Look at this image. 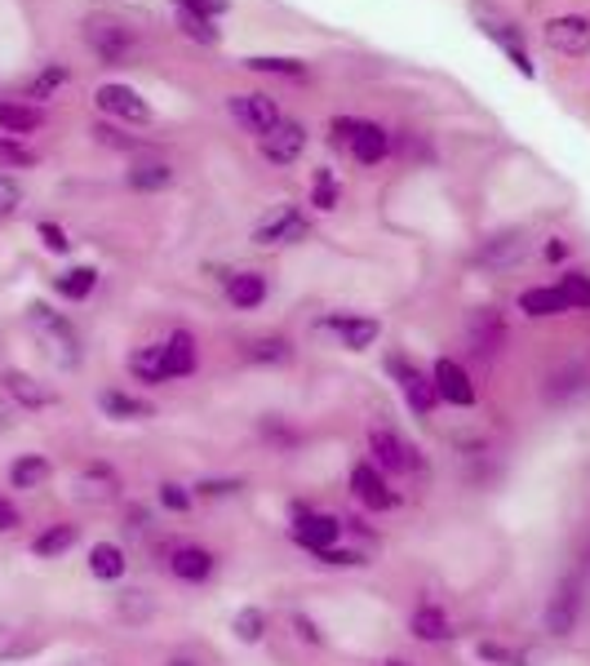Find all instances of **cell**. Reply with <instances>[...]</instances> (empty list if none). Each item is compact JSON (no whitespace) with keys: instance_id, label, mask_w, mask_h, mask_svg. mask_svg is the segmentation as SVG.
I'll return each instance as SVG.
<instances>
[{"instance_id":"obj_18","label":"cell","mask_w":590,"mask_h":666,"mask_svg":"<svg viewBox=\"0 0 590 666\" xmlns=\"http://www.w3.org/2000/svg\"><path fill=\"white\" fill-rule=\"evenodd\" d=\"M328 329H333L337 338H343V347H351V352L373 347L378 333H382V324H378V320H365V315H333Z\"/></svg>"},{"instance_id":"obj_45","label":"cell","mask_w":590,"mask_h":666,"mask_svg":"<svg viewBox=\"0 0 590 666\" xmlns=\"http://www.w3.org/2000/svg\"><path fill=\"white\" fill-rule=\"evenodd\" d=\"M41 240L54 249V254H67V249H71L67 231H62V227H54V222H41Z\"/></svg>"},{"instance_id":"obj_7","label":"cell","mask_w":590,"mask_h":666,"mask_svg":"<svg viewBox=\"0 0 590 666\" xmlns=\"http://www.w3.org/2000/svg\"><path fill=\"white\" fill-rule=\"evenodd\" d=\"M94 99H99V107H103L107 116H116V120H129V125H147V120H151V107H147L142 94L129 90V85H103Z\"/></svg>"},{"instance_id":"obj_21","label":"cell","mask_w":590,"mask_h":666,"mask_svg":"<svg viewBox=\"0 0 590 666\" xmlns=\"http://www.w3.org/2000/svg\"><path fill=\"white\" fill-rule=\"evenodd\" d=\"M227 298H231V307H240V311L263 307V298H267V276H258V272L231 276V280H227Z\"/></svg>"},{"instance_id":"obj_36","label":"cell","mask_w":590,"mask_h":666,"mask_svg":"<svg viewBox=\"0 0 590 666\" xmlns=\"http://www.w3.org/2000/svg\"><path fill=\"white\" fill-rule=\"evenodd\" d=\"M231 627H235V635H240L244 644H258L263 631H267V613H263V609H240Z\"/></svg>"},{"instance_id":"obj_38","label":"cell","mask_w":590,"mask_h":666,"mask_svg":"<svg viewBox=\"0 0 590 666\" xmlns=\"http://www.w3.org/2000/svg\"><path fill=\"white\" fill-rule=\"evenodd\" d=\"M58 85H67V67L54 62V67H45V71L32 80V85H27V99H49Z\"/></svg>"},{"instance_id":"obj_4","label":"cell","mask_w":590,"mask_h":666,"mask_svg":"<svg viewBox=\"0 0 590 666\" xmlns=\"http://www.w3.org/2000/svg\"><path fill=\"white\" fill-rule=\"evenodd\" d=\"M231 116L248 129V134H258V138H267L285 116H280V107H276V99H267V94H235L231 99Z\"/></svg>"},{"instance_id":"obj_6","label":"cell","mask_w":590,"mask_h":666,"mask_svg":"<svg viewBox=\"0 0 590 666\" xmlns=\"http://www.w3.org/2000/svg\"><path fill=\"white\" fill-rule=\"evenodd\" d=\"M546 45H551L555 54H568V58L590 54V19H581V14L551 19V23H546Z\"/></svg>"},{"instance_id":"obj_14","label":"cell","mask_w":590,"mask_h":666,"mask_svg":"<svg viewBox=\"0 0 590 666\" xmlns=\"http://www.w3.org/2000/svg\"><path fill=\"white\" fill-rule=\"evenodd\" d=\"M76 493L84 497V503H112V497L120 493V480H116L112 467L94 462V467H84V471L76 475Z\"/></svg>"},{"instance_id":"obj_46","label":"cell","mask_w":590,"mask_h":666,"mask_svg":"<svg viewBox=\"0 0 590 666\" xmlns=\"http://www.w3.org/2000/svg\"><path fill=\"white\" fill-rule=\"evenodd\" d=\"M174 5H192V10H200L205 19H218V14H227L231 0H174Z\"/></svg>"},{"instance_id":"obj_27","label":"cell","mask_w":590,"mask_h":666,"mask_svg":"<svg viewBox=\"0 0 590 666\" xmlns=\"http://www.w3.org/2000/svg\"><path fill=\"white\" fill-rule=\"evenodd\" d=\"M125 569H129V560H125V551H120L116 542H99V547L90 551V573H94V577L116 582V577H125Z\"/></svg>"},{"instance_id":"obj_35","label":"cell","mask_w":590,"mask_h":666,"mask_svg":"<svg viewBox=\"0 0 590 666\" xmlns=\"http://www.w3.org/2000/svg\"><path fill=\"white\" fill-rule=\"evenodd\" d=\"M67 547H76V525H54V529H45V533L32 542V551H36L41 560H54V555H62Z\"/></svg>"},{"instance_id":"obj_15","label":"cell","mask_w":590,"mask_h":666,"mask_svg":"<svg viewBox=\"0 0 590 666\" xmlns=\"http://www.w3.org/2000/svg\"><path fill=\"white\" fill-rule=\"evenodd\" d=\"M0 382H5V391L23 404V409H49V404H58V391L54 387H45V382H36L32 374H19V369H10L5 378H0Z\"/></svg>"},{"instance_id":"obj_33","label":"cell","mask_w":590,"mask_h":666,"mask_svg":"<svg viewBox=\"0 0 590 666\" xmlns=\"http://www.w3.org/2000/svg\"><path fill=\"white\" fill-rule=\"evenodd\" d=\"M0 129L5 134H32V129H41V112L23 107V103H0Z\"/></svg>"},{"instance_id":"obj_49","label":"cell","mask_w":590,"mask_h":666,"mask_svg":"<svg viewBox=\"0 0 590 666\" xmlns=\"http://www.w3.org/2000/svg\"><path fill=\"white\" fill-rule=\"evenodd\" d=\"M10 529H19V507L0 497V533H10Z\"/></svg>"},{"instance_id":"obj_22","label":"cell","mask_w":590,"mask_h":666,"mask_svg":"<svg viewBox=\"0 0 590 666\" xmlns=\"http://www.w3.org/2000/svg\"><path fill=\"white\" fill-rule=\"evenodd\" d=\"M169 569H174V577H183V582H205L213 573V555L205 547H178L174 560H169Z\"/></svg>"},{"instance_id":"obj_29","label":"cell","mask_w":590,"mask_h":666,"mask_svg":"<svg viewBox=\"0 0 590 666\" xmlns=\"http://www.w3.org/2000/svg\"><path fill=\"white\" fill-rule=\"evenodd\" d=\"M169 183H174V170L160 160H147V164H134L129 170V187L134 192H164Z\"/></svg>"},{"instance_id":"obj_37","label":"cell","mask_w":590,"mask_h":666,"mask_svg":"<svg viewBox=\"0 0 590 666\" xmlns=\"http://www.w3.org/2000/svg\"><path fill=\"white\" fill-rule=\"evenodd\" d=\"M559 294H564V302H568V311H572V307H590V276L568 272V276L559 280Z\"/></svg>"},{"instance_id":"obj_17","label":"cell","mask_w":590,"mask_h":666,"mask_svg":"<svg viewBox=\"0 0 590 666\" xmlns=\"http://www.w3.org/2000/svg\"><path fill=\"white\" fill-rule=\"evenodd\" d=\"M577 605H581V596H577V582L568 577L564 587L555 592L551 609H546V631H551V635H572V627H577Z\"/></svg>"},{"instance_id":"obj_31","label":"cell","mask_w":590,"mask_h":666,"mask_svg":"<svg viewBox=\"0 0 590 666\" xmlns=\"http://www.w3.org/2000/svg\"><path fill=\"white\" fill-rule=\"evenodd\" d=\"M413 635H417V640H427V644H436V640H444V635H449V618H444L436 605H421V609L413 613Z\"/></svg>"},{"instance_id":"obj_42","label":"cell","mask_w":590,"mask_h":666,"mask_svg":"<svg viewBox=\"0 0 590 666\" xmlns=\"http://www.w3.org/2000/svg\"><path fill=\"white\" fill-rule=\"evenodd\" d=\"M160 503H164L169 512H187V507H192V493H187L183 484L169 480V484H160Z\"/></svg>"},{"instance_id":"obj_9","label":"cell","mask_w":590,"mask_h":666,"mask_svg":"<svg viewBox=\"0 0 590 666\" xmlns=\"http://www.w3.org/2000/svg\"><path fill=\"white\" fill-rule=\"evenodd\" d=\"M302 151H306V129H302L298 120H280V125L263 138V156H267L271 164H293Z\"/></svg>"},{"instance_id":"obj_43","label":"cell","mask_w":590,"mask_h":666,"mask_svg":"<svg viewBox=\"0 0 590 666\" xmlns=\"http://www.w3.org/2000/svg\"><path fill=\"white\" fill-rule=\"evenodd\" d=\"M19 200H23V187L10 174H0V218H10L19 209Z\"/></svg>"},{"instance_id":"obj_20","label":"cell","mask_w":590,"mask_h":666,"mask_svg":"<svg viewBox=\"0 0 590 666\" xmlns=\"http://www.w3.org/2000/svg\"><path fill=\"white\" fill-rule=\"evenodd\" d=\"M479 259H484V267H511V263H520L524 259V231H501V236L484 240Z\"/></svg>"},{"instance_id":"obj_28","label":"cell","mask_w":590,"mask_h":666,"mask_svg":"<svg viewBox=\"0 0 590 666\" xmlns=\"http://www.w3.org/2000/svg\"><path fill=\"white\" fill-rule=\"evenodd\" d=\"M36 648H41V640H32L23 627L0 622V662H23V657H32Z\"/></svg>"},{"instance_id":"obj_39","label":"cell","mask_w":590,"mask_h":666,"mask_svg":"<svg viewBox=\"0 0 590 666\" xmlns=\"http://www.w3.org/2000/svg\"><path fill=\"white\" fill-rule=\"evenodd\" d=\"M0 164H23L27 170V164H36V151L23 147L14 134H0Z\"/></svg>"},{"instance_id":"obj_48","label":"cell","mask_w":590,"mask_h":666,"mask_svg":"<svg viewBox=\"0 0 590 666\" xmlns=\"http://www.w3.org/2000/svg\"><path fill=\"white\" fill-rule=\"evenodd\" d=\"M320 560H324V564H365V555H360V551H337V547L320 551Z\"/></svg>"},{"instance_id":"obj_16","label":"cell","mask_w":590,"mask_h":666,"mask_svg":"<svg viewBox=\"0 0 590 666\" xmlns=\"http://www.w3.org/2000/svg\"><path fill=\"white\" fill-rule=\"evenodd\" d=\"M293 538L306 547V551H328L337 538H343V520H333V516H302L298 520V529H293Z\"/></svg>"},{"instance_id":"obj_32","label":"cell","mask_w":590,"mask_h":666,"mask_svg":"<svg viewBox=\"0 0 590 666\" xmlns=\"http://www.w3.org/2000/svg\"><path fill=\"white\" fill-rule=\"evenodd\" d=\"M94 285H99V272H94V267H71V272H62V276H58V294H62V298H71V302L90 298V294H94Z\"/></svg>"},{"instance_id":"obj_50","label":"cell","mask_w":590,"mask_h":666,"mask_svg":"<svg viewBox=\"0 0 590 666\" xmlns=\"http://www.w3.org/2000/svg\"><path fill=\"white\" fill-rule=\"evenodd\" d=\"M293 627H298V635H302V640L320 644V631H315V622H311V618H293Z\"/></svg>"},{"instance_id":"obj_47","label":"cell","mask_w":590,"mask_h":666,"mask_svg":"<svg viewBox=\"0 0 590 666\" xmlns=\"http://www.w3.org/2000/svg\"><path fill=\"white\" fill-rule=\"evenodd\" d=\"M196 489H200V497H227L240 489V480H200Z\"/></svg>"},{"instance_id":"obj_24","label":"cell","mask_w":590,"mask_h":666,"mask_svg":"<svg viewBox=\"0 0 590 666\" xmlns=\"http://www.w3.org/2000/svg\"><path fill=\"white\" fill-rule=\"evenodd\" d=\"M99 404H103L107 418H116V423L151 418V404H147V400H138V395H129V391H103V395H99Z\"/></svg>"},{"instance_id":"obj_30","label":"cell","mask_w":590,"mask_h":666,"mask_svg":"<svg viewBox=\"0 0 590 666\" xmlns=\"http://www.w3.org/2000/svg\"><path fill=\"white\" fill-rule=\"evenodd\" d=\"M49 480V462L41 453H23L14 467H10V484L14 489H41Z\"/></svg>"},{"instance_id":"obj_1","label":"cell","mask_w":590,"mask_h":666,"mask_svg":"<svg viewBox=\"0 0 590 666\" xmlns=\"http://www.w3.org/2000/svg\"><path fill=\"white\" fill-rule=\"evenodd\" d=\"M32 329H36V338L49 347V356H54L58 365H67V369H71V365L80 360L76 329H71V324H67L58 311H49L45 302H36V307H32Z\"/></svg>"},{"instance_id":"obj_34","label":"cell","mask_w":590,"mask_h":666,"mask_svg":"<svg viewBox=\"0 0 590 666\" xmlns=\"http://www.w3.org/2000/svg\"><path fill=\"white\" fill-rule=\"evenodd\" d=\"M178 10V27L192 36V41H200V45H218V27H213V19H205L200 10H192V5H174Z\"/></svg>"},{"instance_id":"obj_19","label":"cell","mask_w":590,"mask_h":666,"mask_svg":"<svg viewBox=\"0 0 590 666\" xmlns=\"http://www.w3.org/2000/svg\"><path fill=\"white\" fill-rule=\"evenodd\" d=\"M479 27H484V32H488L506 54H511V62H516L524 76H533V58H529V49H524V36H520L511 23H497V19H488V14H484V19H479Z\"/></svg>"},{"instance_id":"obj_8","label":"cell","mask_w":590,"mask_h":666,"mask_svg":"<svg viewBox=\"0 0 590 666\" xmlns=\"http://www.w3.org/2000/svg\"><path fill=\"white\" fill-rule=\"evenodd\" d=\"M386 369L400 378V391H404V400H408L417 413H431V409H436V400H440V395H436V382H431L427 374H417V369H413V365H404L400 356H391V360H386Z\"/></svg>"},{"instance_id":"obj_13","label":"cell","mask_w":590,"mask_h":666,"mask_svg":"<svg viewBox=\"0 0 590 666\" xmlns=\"http://www.w3.org/2000/svg\"><path fill=\"white\" fill-rule=\"evenodd\" d=\"M160 347H164V374H169V378H187V374H196V338H192L187 329H174Z\"/></svg>"},{"instance_id":"obj_51","label":"cell","mask_w":590,"mask_h":666,"mask_svg":"<svg viewBox=\"0 0 590 666\" xmlns=\"http://www.w3.org/2000/svg\"><path fill=\"white\" fill-rule=\"evenodd\" d=\"M546 259H551V263H564V259H568V244H564V240H551V244H546Z\"/></svg>"},{"instance_id":"obj_3","label":"cell","mask_w":590,"mask_h":666,"mask_svg":"<svg viewBox=\"0 0 590 666\" xmlns=\"http://www.w3.org/2000/svg\"><path fill=\"white\" fill-rule=\"evenodd\" d=\"M333 134L351 142V156L360 164H378L386 151H391V138L382 125H369V120H333Z\"/></svg>"},{"instance_id":"obj_44","label":"cell","mask_w":590,"mask_h":666,"mask_svg":"<svg viewBox=\"0 0 590 666\" xmlns=\"http://www.w3.org/2000/svg\"><path fill=\"white\" fill-rule=\"evenodd\" d=\"M315 205H320V209H333V205H337V183H333L328 170L315 174Z\"/></svg>"},{"instance_id":"obj_11","label":"cell","mask_w":590,"mask_h":666,"mask_svg":"<svg viewBox=\"0 0 590 666\" xmlns=\"http://www.w3.org/2000/svg\"><path fill=\"white\" fill-rule=\"evenodd\" d=\"M351 489H356L360 503L373 507V512H391V507H395V493H391V484L382 480V471H378L373 462H360V467L351 471Z\"/></svg>"},{"instance_id":"obj_10","label":"cell","mask_w":590,"mask_h":666,"mask_svg":"<svg viewBox=\"0 0 590 666\" xmlns=\"http://www.w3.org/2000/svg\"><path fill=\"white\" fill-rule=\"evenodd\" d=\"M431 382H436V395H440V400H449V404H458V409L475 404V387H471V378H466V369H462L458 360H449V356L436 360Z\"/></svg>"},{"instance_id":"obj_41","label":"cell","mask_w":590,"mask_h":666,"mask_svg":"<svg viewBox=\"0 0 590 666\" xmlns=\"http://www.w3.org/2000/svg\"><path fill=\"white\" fill-rule=\"evenodd\" d=\"M253 360H289V343L285 338H258L248 347Z\"/></svg>"},{"instance_id":"obj_25","label":"cell","mask_w":590,"mask_h":666,"mask_svg":"<svg viewBox=\"0 0 590 666\" xmlns=\"http://www.w3.org/2000/svg\"><path fill=\"white\" fill-rule=\"evenodd\" d=\"M520 311L542 320V315H564L568 302H564V294H559L555 285H542V289H524V294H520Z\"/></svg>"},{"instance_id":"obj_23","label":"cell","mask_w":590,"mask_h":666,"mask_svg":"<svg viewBox=\"0 0 590 666\" xmlns=\"http://www.w3.org/2000/svg\"><path fill=\"white\" fill-rule=\"evenodd\" d=\"M466 333H471V352H475V356H493L497 343H501V320H497V311H475Z\"/></svg>"},{"instance_id":"obj_12","label":"cell","mask_w":590,"mask_h":666,"mask_svg":"<svg viewBox=\"0 0 590 666\" xmlns=\"http://www.w3.org/2000/svg\"><path fill=\"white\" fill-rule=\"evenodd\" d=\"M369 453H373V467H378V471H408V467H413L404 440H400L395 432H386V427H373V432H369Z\"/></svg>"},{"instance_id":"obj_5","label":"cell","mask_w":590,"mask_h":666,"mask_svg":"<svg viewBox=\"0 0 590 666\" xmlns=\"http://www.w3.org/2000/svg\"><path fill=\"white\" fill-rule=\"evenodd\" d=\"M306 218H302V209L298 205H280L271 218H263L258 222V231H253V244H298V240H306Z\"/></svg>"},{"instance_id":"obj_40","label":"cell","mask_w":590,"mask_h":666,"mask_svg":"<svg viewBox=\"0 0 590 666\" xmlns=\"http://www.w3.org/2000/svg\"><path fill=\"white\" fill-rule=\"evenodd\" d=\"M244 67H253V71H276V76H302V62H293V58H244Z\"/></svg>"},{"instance_id":"obj_2","label":"cell","mask_w":590,"mask_h":666,"mask_svg":"<svg viewBox=\"0 0 590 666\" xmlns=\"http://www.w3.org/2000/svg\"><path fill=\"white\" fill-rule=\"evenodd\" d=\"M84 41H90V49L107 67H125L134 58V49H138L134 32L125 23H116V19H90V23H84Z\"/></svg>"},{"instance_id":"obj_26","label":"cell","mask_w":590,"mask_h":666,"mask_svg":"<svg viewBox=\"0 0 590 666\" xmlns=\"http://www.w3.org/2000/svg\"><path fill=\"white\" fill-rule=\"evenodd\" d=\"M129 374H134L138 382H147V387L169 382V374H164V347H160V343H155V347H138V352L129 356Z\"/></svg>"},{"instance_id":"obj_52","label":"cell","mask_w":590,"mask_h":666,"mask_svg":"<svg viewBox=\"0 0 590 666\" xmlns=\"http://www.w3.org/2000/svg\"><path fill=\"white\" fill-rule=\"evenodd\" d=\"M174 666H192V662H174Z\"/></svg>"}]
</instances>
